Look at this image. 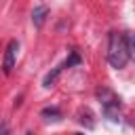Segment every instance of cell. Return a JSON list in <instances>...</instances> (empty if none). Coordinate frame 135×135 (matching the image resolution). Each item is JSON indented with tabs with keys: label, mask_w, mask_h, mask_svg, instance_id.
Returning <instances> with one entry per match:
<instances>
[{
	"label": "cell",
	"mask_w": 135,
	"mask_h": 135,
	"mask_svg": "<svg viewBox=\"0 0 135 135\" xmlns=\"http://www.w3.org/2000/svg\"><path fill=\"white\" fill-rule=\"evenodd\" d=\"M133 55V38L127 32H110L108 36V61L114 70H122Z\"/></svg>",
	"instance_id": "obj_1"
},
{
	"label": "cell",
	"mask_w": 135,
	"mask_h": 135,
	"mask_svg": "<svg viewBox=\"0 0 135 135\" xmlns=\"http://www.w3.org/2000/svg\"><path fill=\"white\" fill-rule=\"evenodd\" d=\"M78 63H80L78 53H70V55H68V59H63L59 65H55V68H53V70H51V72H49V74L42 78V86H44V89H49V86H51V84H53V82L59 78V74H61L63 70L72 68V65H78Z\"/></svg>",
	"instance_id": "obj_2"
},
{
	"label": "cell",
	"mask_w": 135,
	"mask_h": 135,
	"mask_svg": "<svg viewBox=\"0 0 135 135\" xmlns=\"http://www.w3.org/2000/svg\"><path fill=\"white\" fill-rule=\"evenodd\" d=\"M97 97H99L101 103H103L105 116H110V120H118V105H120V99H118L110 89H99V91H97Z\"/></svg>",
	"instance_id": "obj_3"
},
{
	"label": "cell",
	"mask_w": 135,
	"mask_h": 135,
	"mask_svg": "<svg viewBox=\"0 0 135 135\" xmlns=\"http://www.w3.org/2000/svg\"><path fill=\"white\" fill-rule=\"evenodd\" d=\"M17 53H19V42L17 40H11L6 44V51H4V59H2V72L8 76L15 68V61H17Z\"/></svg>",
	"instance_id": "obj_4"
},
{
	"label": "cell",
	"mask_w": 135,
	"mask_h": 135,
	"mask_svg": "<svg viewBox=\"0 0 135 135\" xmlns=\"http://www.w3.org/2000/svg\"><path fill=\"white\" fill-rule=\"evenodd\" d=\"M46 15H49V6H42V4L40 6H34V11H32V23L36 27H42Z\"/></svg>",
	"instance_id": "obj_5"
},
{
	"label": "cell",
	"mask_w": 135,
	"mask_h": 135,
	"mask_svg": "<svg viewBox=\"0 0 135 135\" xmlns=\"http://www.w3.org/2000/svg\"><path fill=\"white\" fill-rule=\"evenodd\" d=\"M42 116H44V118H46V116H55V120H59V118H61V112H59L57 108H44V110H42Z\"/></svg>",
	"instance_id": "obj_6"
},
{
	"label": "cell",
	"mask_w": 135,
	"mask_h": 135,
	"mask_svg": "<svg viewBox=\"0 0 135 135\" xmlns=\"http://www.w3.org/2000/svg\"><path fill=\"white\" fill-rule=\"evenodd\" d=\"M0 135H11V127L6 122H0Z\"/></svg>",
	"instance_id": "obj_7"
},
{
	"label": "cell",
	"mask_w": 135,
	"mask_h": 135,
	"mask_svg": "<svg viewBox=\"0 0 135 135\" xmlns=\"http://www.w3.org/2000/svg\"><path fill=\"white\" fill-rule=\"evenodd\" d=\"M25 135H34V131H25Z\"/></svg>",
	"instance_id": "obj_8"
},
{
	"label": "cell",
	"mask_w": 135,
	"mask_h": 135,
	"mask_svg": "<svg viewBox=\"0 0 135 135\" xmlns=\"http://www.w3.org/2000/svg\"><path fill=\"white\" fill-rule=\"evenodd\" d=\"M76 135H84V133H76Z\"/></svg>",
	"instance_id": "obj_9"
}]
</instances>
